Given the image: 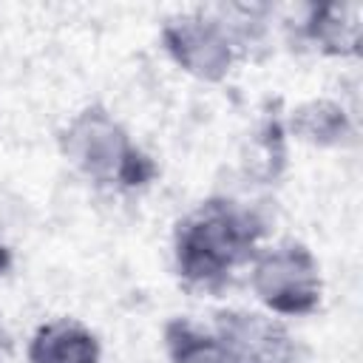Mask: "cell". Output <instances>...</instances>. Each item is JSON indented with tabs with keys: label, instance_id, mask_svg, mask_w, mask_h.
<instances>
[{
	"label": "cell",
	"instance_id": "1",
	"mask_svg": "<svg viewBox=\"0 0 363 363\" xmlns=\"http://www.w3.org/2000/svg\"><path fill=\"white\" fill-rule=\"evenodd\" d=\"M264 221L230 199H207L173 233L176 272L187 286L218 289L235 267L255 255Z\"/></svg>",
	"mask_w": 363,
	"mask_h": 363
},
{
	"label": "cell",
	"instance_id": "2",
	"mask_svg": "<svg viewBox=\"0 0 363 363\" xmlns=\"http://www.w3.org/2000/svg\"><path fill=\"white\" fill-rule=\"evenodd\" d=\"M62 156L96 184L142 187L156 176V164L125 133V128L102 108L91 105L71 119L60 136Z\"/></svg>",
	"mask_w": 363,
	"mask_h": 363
},
{
	"label": "cell",
	"instance_id": "3",
	"mask_svg": "<svg viewBox=\"0 0 363 363\" xmlns=\"http://www.w3.org/2000/svg\"><path fill=\"white\" fill-rule=\"evenodd\" d=\"M250 281L255 298L275 315L301 318L320 306V267L301 241H284L258 255Z\"/></svg>",
	"mask_w": 363,
	"mask_h": 363
},
{
	"label": "cell",
	"instance_id": "4",
	"mask_svg": "<svg viewBox=\"0 0 363 363\" xmlns=\"http://www.w3.org/2000/svg\"><path fill=\"white\" fill-rule=\"evenodd\" d=\"M162 43L182 71L204 82L224 79L235 60V45L227 26L207 14H182L167 20L162 28Z\"/></svg>",
	"mask_w": 363,
	"mask_h": 363
},
{
	"label": "cell",
	"instance_id": "5",
	"mask_svg": "<svg viewBox=\"0 0 363 363\" xmlns=\"http://www.w3.org/2000/svg\"><path fill=\"white\" fill-rule=\"evenodd\" d=\"M244 363H295L298 346L284 323L261 312L227 309L216 315L213 329Z\"/></svg>",
	"mask_w": 363,
	"mask_h": 363
},
{
	"label": "cell",
	"instance_id": "6",
	"mask_svg": "<svg viewBox=\"0 0 363 363\" xmlns=\"http://www.w3.org/2000/svg\"><path fill=\"white\" fill-rule=\"evenodd\" d=\"M99 340L71 318L43 323L28 343V363H99Z\"/></svg>",
	"mask_w": 363,
	"mask_h": 363
},
{
	"label": "cell",
	"instance_id": "7",
	"mask_svg": "<svg viewBox=\"0 0 363 363\" xmlns=\"http://www.w3.org/2000/svg\"><path fill=\"white\" fill-rule=\"evenodd\" d=\"M303 37L323 54L354 57L360 54V6L357 3H326L312 6L303 23Z\"/></svg>",
	"mask_w": 363,
	"mask_h": 363
},
{
	"label": "cell",
	"instance_id": "8",
	"mask_svg": "<svg viewBox=\"0 0 363 363\" xmlns=\"http://www.w3.org/2000/svg\"><path fill=\"white\" fill-rule=\"evenodd\" d=\"M170 363H244L216 332L199 329L187 318H173L164 326Z\"/></svg>",
	"mask_w": 363,
	"mask_h": 363
},
{
	"label": "cell",
	"instance_id": "9",
	"mask_svg": "<svg viewBox=\"0 0 363 363\" xmlns=\"http://www.w3.org/2000/svg\"><path fill=\"white\" fill-rule=\"evenodd\" d=\"M289 130L309 145L337 147L352 139V122L346 111L332 99H312L289 116Z\"/></svg>",
	"mask_w": 363,
	"mask_h": 363
},
{
	"label": "cell",
	"instance_id": "10",
	"mask_svg": "<svg viewBox=\"0 0 363 363\" xmlns=\"http://www.w3.org/2000/svg\"><path fill=\"white\" fill-rule=\"evenodd\" d=\"M6 349H9V335H6L3 320H0V363H3V357H6Z\"/></svg>",
	"mask_w": 363,
	"mask_h": 363
}]
</instances>
